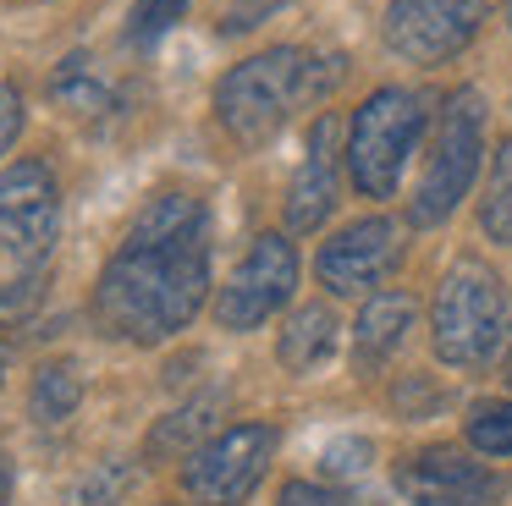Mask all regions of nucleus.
I'll list each match as a JSON object with an SVG mask.
<instances>
[{
    "instance_id": "1",
    "label": "nucleus",
    "mask_w": 512,
    "mask_h": 506,
    "mask_svg": "<svg viewBox=\"0 0 512 506\" xmlns=\"http://www.w3.org/2000/svg\"><path fill=\"white\" fill-rule=\"evenodd\" d=\"M204 297H210V209L188 193L149 198L94 286L100 330L133 347H160L193 325Z\"/></svg>"
},
{
    "instance_id": "2",
    "label": "nucleus",
    "mask_w": 512,
    "mask_h": 506,
    "mask_svg": "<svg viewBox=\"0 0 512 506\" xmlns=\"http://www.w3.org/2000/svg\"><path fill=\"white\" fill-rule=\"evenodd\" d=\"M336 83H342V61L336 55L320 61V55L298 50V44H276L265 55L237 61L221 77V88H215V116H221V127L243 149H259V143H270L287 127L292 110L325 99Z\"/></svg>"
},
{
    "instance_id": "3",
    "label": "nucleus",
    "mask_w": 512,
    "mask_h": 506,
    "mask_svg": "<svg viewBox=\"0 0 512 506\" xmlns=\"http://www.w3.org/2000/svg\"><path fill=\"white\" fill-rule=\"evenodd\" d=\"M435 358L452 369H490L512 341V297L485 259H457L435 286L430 308Z\"/></svg>"
},
{
    "instance_id": "4",
    "label": "nucleus",
    "mask_w": 512,
    "mask_h": 506,
    "mask_svg": "<svg viewBox=\"0 0 512 506\" xmlns=\"http://www.w3.org/2000/svg\"><path fill=\"white\" fill-rule=\"evenodd\" d=\"M424 138V94L413 88H375L364 105L353 110L347 127V176L364 198H391L402 182V165Z\"/></svg>"
},
{
    "instance_id": "5",
    "label": "nucleus",
    "mask_w": 512,
    "mask_h": 506,
    "mask_svg": "<svg viewBox=\"0 0 512 506\" xmlns=\"http://www.w3.org/2000/svg\"><path fill=\"white\" fill-rule=\"evenodd\" d=\"M479 160H485V94H479V88H457L441 110V127H435L419 193H413V204H408L413 226H441V220L468 198V187H474V176H479Z\"/></svg>"
},
{
    "instance_id": "6",
    "label": "nucleus",
    "mask_w": 512,
    "mask_h": 506,
    "mask_svg": "<svg viewBox=\"0 0 512 506\" xmlns=\"http://www.w3.org/2000/svg\"><path fill=\"white\" fill-rule=\"evenodd\" d=\"M276 424H232V429H215L199 451H188L182 462V490L199 495L210 506H237L248 501L259 479H265L270 457H276Z\"/></svg>"
},
{
    "instance_id": "7",
    "label": "nucleus",
    "mask_w": 512,
    "mask_h": 506,
    "mask_svg": "<svg viewBox=\"0 0 512 506\" xmlns=\"http://www.w3.org/2000/svg\"><path fill=\"white\" fill-rule=\"evenodd\" d=\"M292 286H298V248L281 231H265L248 242L237 270L226 275L221 297H215V319H221V330H259L276 308L292 303Z\"/></svg>"
},
{
    "instance_id": "8",
    "label": "nucleus",
    "mask_w": 512,
    "mask_h": 506,
    "mask_svg": "<svg viewBox=\"0 0 512 506\" xmlns=\"http://www.w3.org/2000/svg\"><path fill=\"white\" fill-rule=\"evenodd\" d=\"M61 226V187L50 176V165L17 160L0 171V248L12 253L28 275L45 264L50 242Z\"/></svg>"
},
{
    "instance_id": "9",
    "label": "nucleus",
    "mask_w": 512,
    "mask_h": 506,
    "mask_svg": "<svg viewBox=\"0 0 512 506\" xmlns=\"http://www.w3.org/2000/svg\"><path fill=\"white\" fill-rule=\"evenodd\" d=\"M496 0H391L386 6V44L413 66H441L490 17Z\"/></svg>"
},
{
    "instance_id": "10",
    "label": "nucleus",
    "mask_w": 512,
    "mask_h": 506,
    "mask_svg": "<svg viewBox=\"0 0 512 506\" xmlns=\"http://www.w3.org/2000/svg\"><path fill=\"white\" fill-rule=\"evenodd\" d=\"M397 490L408 506H496L507 495V473L474 462L468 451L424 446L397 462Z\"/></svg>"
},
{
    "instance_id": "11",
    "label": "nucleus",
    "mask_w": 512,
    "mask_h": 506,
    "mask_svg": "<svg viewBox=\"0 0 512 506\" xmlns=\"http://www.w3.org/2000/svg\"><path fill=\"white\" fill-rule=\"evenodd\" d=\"M397 259H402V226L386 215H369L336 231L320 248L314 270H320V286L336 297H358V292L375 297V286L397 270Z\"/></svg>"
},
{
    "instance_id": "12",
    "label": "nucleus",
    "mask_w": 512,
    "mask_h": 506,
    "mask_svg": "<svg viewBox=\"0 0 512 506\" xmlns=\"http://www.w3.org/2000/svg\"><path fill=\"white\" fill-rule=\"evenodd\" d=\"M331 209H336V116L325 110V116L314 121L303 165L287 187V226L292 231H320Z\"/></svg>"
},
{
    "instance_id": "13",
    "label": "nucleus",
    "mask_w": 512,
    "mask_h": 506,
    "mask_svg": "<svg viewBox=\"0 0 512 506\" xmlns=\"http://www.w3.org/2000/svg\"><path fill=\"white\" fill-rule=\"evenodd\" d=\"M413 330V297L408 292H375L364 308H358L353 325V363L358 374H375L397 358V347Z\"/></svg>"
},
{
    "instance_id": "14",
    "label": "nucleus",
    "mask_w": 512,
    "mask_h": 506,
    "mask_svg": "<svg viewBox=\"0 0 512 506\" xmlns=\"http://www.w3.org/2000/svg\"><path fill=\"white\" fill-rule=\"evenodd\" d=\"M336 352V314L325 303H303V308H292V319H287V330H281V341H276V358H281V369H292V374H309V369H320L325 358Z\"/></svg>"
},
{
    "instance_id": "15",
    "label": "nucleus",
    "mask_w": 512,
    "mask_h": 506,
    "mask_svg": "<svg viewBox=\"0 0 512 506\" xmlns=\"http://www.w3.org/2000/svg\"><path fill=\"white\" fill-rule=\"evenodd\" d=\"M221 402H226L221 391H204V396H193V402H182L177 413H166L155 429H149L144 457H188V451H199L204 440L215 435V413H221Z\"/></svg>"
},
{
    "instance_id": "16",
    "label": "nucleus",
    "mask_w": 512,
    "mask_h": 506,
    "mask_svg": "<svg viewBox=\"0 0 512 506\" xmlns=\"http://www.w3.org/2000/svg\"><path fill=\"white\" fill-rule=\"evenodd\" d=\"M78 402H83V374L61 358L39 363L34 391H28V413H34L39 424H67V418L78 413Z\"/></svg>"
},
{
    "instance_id": "17",
    "label": "nucleus",
    "mask_w": 512,
    "mask_h": 506,
    "mask_svg": "<svg viewBox=\"0 0 512 506\" xmlns=\"http://www.w3.org/2000/svg\"><path fill=\"white\" fill-rule=\"evenodd\" d=\"M479 226H485L490 242L512 248V138L496 149V165H490L485 198H479Z\"/></svg>"
},
{
    "instance_id": "18",
    "label": "nucleus",
    "mask_w": 512,
    "mask_h": 506,
    "mask_svg": "<svg viewBox=\"0 0 512 506\" xmlns=\"http://www.w3.org/2000/svg\"><path fill=\"white\" fill-rule=\"evenodd\" d=\"M50 94H56L61 105L72 110V116H100V110H111V94H105V83L89 72V61H83V55L61 61V72H56V83H50Z\"/></svg>"
},
{
    "instance_id": "19",
    "label": "nucleus",
    "mask_w": 512,
    "mask_h": 506,
    "mask_svg": "<svg viewBox=\"0 0 512 506\" xmlns=\"http://www.w3.org/2000/svg\"><path fill=\"white\" fill-rule=\"evenodd\" d=\"M133 462H94L89 473H78V484L67 490V506H122L133 490Z\"/></svg>"
},
{
    "instance_id": "20",
    "label": "nucleus",
    "mask_w": 512,
    "mask_h": 506,
    "mask_svg": "<svg viewBox=\"0 0 512 506\" xmlns=\"http://www.w3.org/2000/svg\"><path fill=\"white\" fill-rule=\"evenodd\" d=\"M468 446L485 457H512V402H485L468 413Z\"/></svg>"
},
{
    "instance_id": "21",
    "label": "nucleus",
    "mask_w": 512,
    "mask_h": 506,
    "mask_svg": "<svg viewBox=\"0 0 512 506\" xmlns=\"http://www.w3.org/2000/svg\"><path fill=\"white\" fill-rule=\"evenodd\" d=\"M188 6H193V0H138V6H133V17H127V39H133V44H144V50H149V44H155L160 33H171V28H177V22H182V11H188Z\"/></svg>"
},
{
    "instance_id": "22",
    "label": "nucleus",
    "mask_w": 512,
    "mask_h": 506,
    "mask_svg": "<svg viewBox=\"0 0 512 506\" xmlns=\"http://www.w3.org/2000/svg\"><path fill=\"white\" fill-rule=\"evenodd\" d=\"M369 468V440H331L325 446V473L331 479H358Z\"/></svg>"
},
{
    "instance_id": "23",
    "label": "nucleus",
    "mask_w": 512,
    "mask_h": 506,
    "mask_svg": "<svg viewBox=\"0 0 512 506\" xmlns=\"http://www.w3.org/2000/svg\"><path fill=\"white\" fill-rule=\"evenodd\" d=\"M276 506H347V495H342V490H331V484L292 479V484H281Z\"/></svg>"
},
{
    "instance_id": "24",
    "label": "nucleus",
    "mask_w": 512,
    "mask_h": 506,
    "mask_svg": "<svg viewBox=\"0 0 512 506\" xmlns=\"http://www.w3.org/2000/svg\"><path fill=\"white\" fill-rule=\"evenodd\" d=\"M17 132H23V94L12 83H0V154L17 143Z\"/></svg>"
},
{
    "instance_id": "25",
    "label": "nucleus",
    "mask_w": 512,
    "mask_h": 506,
    "mask_svg": "<svg viewBox=\"0 0 512 506\" xmlns=\"http://www.w3.org/2000/svg\"><path fill=\"white\" fill-rule=\"evenodd\" d=\"M12 501V457H6V446H0V506Z\"/></svg>"
},
{
    "instance_id": "26",
    "label": "nucleus",
    "mask_w": 512,
    "mask_h": 506,
    "mask_svg": "<svg viewBox=\"0 0 512 506\" xmlns=\"http://www.w3.org/2000/svg\"><path fill=\"white\" fill-rule=\"evenodd\" d=\"M6 363H12V347H6V341H0V374H6Z\"/></svg>"
},
{
    "instance_id": "27",
    "label": "nucleus",
    "mask_w": 512,
    "mask_h": 506,
    "mask_svg": "<svg viewBox=\"0 0 512 506\" xmlns=\"http://www.w3.org/2000/svg\"><path fill=\"white\" fill-rule=\"evenodd\" d=\"M507 28H512V0H507Z\"/></svg>"
},
{
    "instance_id": "28",
    "label": "nucleus",
    "mask_w": 512,
    "mask_h": 506,
    "mask_svg": "<svg viewBox=\"0 0 512 506\" xmlns=\"http://www.w3.org/2000/svg\"><path fill=\"white\" fill-rule=\"evenodd\" d=\"M507 380H512V374H507Z\"/></svg>"
}]
</instances>
